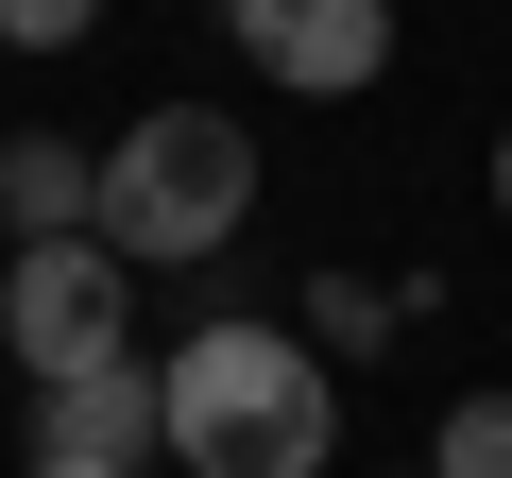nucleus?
<instances>
[{
	"mask_svg": "<svg viewBox=\"0 0 512 478\" xmlns=\"http://www.w3.org/2000/svg\"><path fill=\"white\" fill-rule=\"evenodd\" d=\"M154 410H171V461H188V478H325V444H342L325 342H308V325H256V308L188 325V342L154 359Z\"/></svg>",
	"mask_w": 512,
	"mask_h": 478,
	"instance_id": "obj_1",
	"label": "nucleus"
},
{
	"mask_svg": "<svg viewBox=\"0 0 512 478\" xmlns=\"http://www.w3.org/2000/svg\"><path fill=\"white\" fill-rule=\"evenodd\" d=\"M239 222H256V137H239V103H154V120H120V154H103V257H120V274H205V257H239Z\"/></svg>",
	"mask_w": 512,
	"mask_h": 478,
	"instance_id": "obj_2",
	"label": "nucleus"
},
{
	"mask_svg": "<svg viewBox=\"0 0 512 478\" xmlns=\"http://www.w3.org/2000/svg\"><path fill=\"white\" fill-rule=\"evenodd\" d=\"M0 359H18L35 393L137 359V274L103 257V239H18V257H0Z\"/></svg>",
	"mask_w": 512,
	"mask_h": 478,
	"instance_id": "obj_3",
	"label": "nucleus"
},
{
	"mask_svg": "<svg viewBox=\"0 0 512 478\" xmlns=\"http://www.w3.org/2000/svg\"><path fill=\"white\" fill-rule=\"evenodd\" d=\"M239 69H274L291 103H359L393 69V0H222Z\"/></svg>",
	"mask_w": 512,
	"mask_h": 478,
	"instance_id": "obj_4",
	"label": "nucleus"
},
{
	"mask_svg": "<svg viewBox=\"0 0 512 478\" xmlns=\"http://www.w3.org/2000/svg\"><path fill=\"white\" fill-rule=\"evenodd\" d=\"M35 461H69V478H137V461H171V410H154V359H103V376H52V393H35Z\"/></svg>",
	"mask_w": 512,
	"mask_h": 478,
	"instance_id": "obj_5",
	"label": "nucleus"
},
{
	"mask_svg": "<svg viewBox=\"0 0 512 478\" xmlns=\"http://www.w3.org/2000/svg\"><path fill=\"white\" fill-rule=\"evenodd\" d=\"M0 222L18 239H103V154L86 137H0Z\"/></svg>",
	"mask_w": 512,
	"mask_h": 478,
	"instance_id": "obj_6",
	"label": "nucleus"
},
{
	"mask_svg": "<svg viewBox=\"0 0 512 478\" xmlns=\"http://www.w3.org/2000/svg\"><path fill=\"white\" fill-rule=\"evenodd\" d=\"M410 308H427V274H393V291H376V274H308V308H291V325H308V342H393Z\"/></svg>",
	"mask_w": 512,
	"mask_h": 478,
	"instance_id": "obj_7",
	"label": "nucleus"
},
{
	"mask_svg": "<svg viewBox=\"0 0 512 478\" xmlns=\"http://www.w3.org/2000/svg\"><path fill=\"white\" fill-rule=\"evenodd\" d=\"M427 478H512V393H461L427 427Z\"/></svg>",
	"mask_w": 512,
	"mask_h": 478,
	"instance_id": "obj_8",
	"label": "nucleus"
},
{
	"mask_svg": "<svg viewBox=\"0 0 512 478\" xmlns=\"http://www.w3.org/2000/svg\"><path fill=\"white\" fill-rule=\"evenodd\" d=\"M103 0H0V52H86Z\"/></svg>",
	"mask_w": 512,
	"mask_h": 478,
	"instance_id": "obj_9",
	"label": "nucleus"
},
{
	"mask_svg": "<svg viewBox=\"0 0 512 478\" xmlns=\"http://www.w3.org/2000/svg\"><path fill=\"white\" fill-rule=\"evenodd\" d=\"M495 222H512V137H495Z\"/></svg>",
	"mask_w": 512,
	"mask_h": 478,
	"instance_id": "obj_10",
	"label": "nucleus"
},
{
	"mask_svg": "<svg viewBox=\"0 0 512 478\" xmlns=\"http://www.w3.org/2000/svg\"><path fill=\"white\" fill-rule=\"evenodd\" d=\"M0 393H18V359H0Z\"/></svg>",
	"mask_w": 512,
	"mask_h": 478,
	"instance_id": "obj_11",
	"label": "nucleus"
},
{
	"mask_svg": "<svg viewBox=\"0 0 512 478\" xmlns=\"http://www.w3.org/2000/svg\"><path fill=\"white\" fill-rule=\"evenodd\" d=\"M35 478H69V461H35Z\"/></svg>",
	"mask_w": 512,
	"mask_h": 478,
	"instance_id": "obj_12",
	"label": "nucleus"
}]
</instances>
